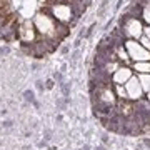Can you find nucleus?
<instances>
[{
  "mask_svg": "<svg viewBox=\"0 0 150 150\" xmlns=\"http://www.w3.org/2000/svg\"><path fill=\"white\" fill-rule=\"evenodd\" d=\"M50 12H52V17L59 23H69L74 12H72V7L69 4H54L50 7Z\"/></svg>",
  "mask_w": 150,
  "mask_h": 150,
  "instance_id": "obj_4",
  "label": "nucleus"
},
{
  "mask_svg": "<svg viewBox=\"0 0 150 150\" xmlns=\"http://www.w3.org/2000/svg\"><path fill=\"white\" fill-rule=\"evenodd\" d=\"M18 37L23 43H35L37 40V30H35V25H33V22L30 20H25L23 23L20 25L18 28Z\"/></svg>",
  "mask_w": 150,
  "mask_h": 150,
  "instance_id": "obj_5",
  "label": "nucleus"
},
{
  "mask_svg": "<svg viewBox=\"0 0 150 150\" xmlns=\"http://www.w3.org/2000/svg\"><path fill=\"white\" fill-rule=\"evenodd\" d=\"M113 92H115V95H117L118 100H129V95H127L125 85H115L113 87Z\"/></svg>",
  "mask_w": 150,
  "mask_h": 150,
  "instance_id": "obj_11",
  "label": "nucleus"
},
{
  "mask_svg": "<svg viewBox=\"0 0 150 150\" xmlns=\"http://www.w3.org/2000/svg\"><path fill=\"white\" fill-rule=\"evenodd\" d=\"M139 43H140V45H142V47L145 48V50H149V52H150V40H149L147 37H145V35H144V37H142V38L139 40Z\"/></svg>",
  "mask_w": 150,
  "mask_h": 150,
  "instance_id": "obj_12",
  "label": "nucleus"
},
{
  "mask_svg": "<svg viewBox=\"0 0 150 150\" xmlns=\"http://www.w3.org/2000/svg\"><path fill=\"white\" fill-rule=\"evenodd\" d=\"M139 82H140V85H142V88H144V92L147 93L150 90V74H140Z\"/></svg>",
  "mask_w": 150,
  "mask_h": 150,
  "instance_id": "obj_10",
  "label": "nucleus"
},
{
  "mask_svg": "<svg viewBox=\"0 0 150 150\" xmlns=\"http://www.w3.org/2000/svg\"><path fill=\"white\" fill-rule=\"evenodd\" d=\"M127 37H130V40H140L144 37V25L137 17H125L123 18V30Z\"/></svg>",
  "mask_w": 150,
  "mask_h": 150,
  "instance_id": "obj_2",
  "label": "nucleus"
},
{
  "mask_svg": "<svg viewBox=\"0 0 150 150\" xmlns=\"http://www.w3.org/2000/svg\"><path fill=\"white\" fill-rule=\"evenodd\" d=\"M134 70L137 74H150V62H134Z\"/></svg>",
  "mask_w": 150,
  "mask_h": 150,
  "instance_id": "obj_8",
  "label": "nucleus"
},
{
  "mask_svg": "<svg viewBox=\"0 0 150 150\" xmlns=\"http://www.w3.org/2000/svg\"><path fill=\"white\" fill-rule=\"evenodd\" d=\"M125 48L129 52V57L134 62H150V52L145 50L137 40H127L125 42Z\"/></svg>",
  "mask_w": 150,
  "mask_h": 150,
  "instance_id": "obj_3",
  "label": "nucleus"
},
{
  "mask_svg": "<svg viewBox=\"0 0 150 150\" xmlns=\"http://www.w3.org/2000/svg\"><path fill=\"white\" fill-rule=\"evenodd\" d=\"M144 35L150 40V25H147V27H144Z\"/></svg>",
  "mask_w": 150,
  "mask_h": 150,
  "instance_id": "obj_14",
  "label": "nucleus"
},
{
  "mask_svg": "<svg viewBox=\"0 0 150 150\" xmlns=\"http://www.w3.org/2000/svg\"><path fill=\"white\" fill-rule=\"evenodd\" d=\"M147 100H149V103H150V90L147 92Z\"/></svg>",
  "mask_w": 150,
  "mask_h": 150,
  "instance_id": "obj_15",
  "label": "nucleus"
},
{
  "mask_svg": "<svg viewBox=\"0 0 150 150\" xmlns=\"http://www.w3.org/2000/svg\"><path fill=\"white\" fill-rule=\"evenodd\" d=\"M132 77H134L132 69H129V67H125V65H123V67H120V69L112 75V82L115 83V85H125Z\"/></svg>",
  "mask_w": 150,
  "mask_h": 150,
  "instance_id": "obj_7",
  "label": "nucleus"
},
{
  "mask_svg": "<svg viewBox=\"0 0 150 150\" xmlns=\"http://www.w3.org/2000/svg\"><path fill=\"white\" fill-rule=\"evenodd\" d=\"M142 17H144V20L147 22L150 25V7L149 5H145V8H144V13H142Z\"/></svg>",
  "mask_w": 150,
  "mask_h": 150,
  "instance_id": "obj_13",
  "label": "nucleus"
},
{
  "mask_svg": "<svg viewBox=\"0 0 150 150\" xmlns=\"http://www.w3.org/2000/svg\"><path fill=\"white\" fill-rule=\"evenodd\" d=\"M125 90H127V95H129V100H132V102H137V100H140L142 97H144V88H142V85H140L139 82V77H132L127 83H125Z\"/></svg>",
  "mask_w": 150,
  "mask_h": 150,
  "instance_id": "obj_6",
  "label": "nucleus"
},
{
  "mask_svg": "<svg viewBox=\"0 0 150 150\" xmlns=\"http://www.w3.org/2000/svg\"><path fill=\"white\" fill-rule=\"evenodd\" d=\"M33 25H35V30L42 38L48 40V42H55V40H60L64 37L65 32H60V30H65L62 27V23L55 20L52 15L48 13H37L35 18H33Z\"/></svg>",
  "mask_w": 150,
  "mask_h": 150,
  "instance_id": "obj_1",
  "label": "nucleus"
},
{
  "mask_svg": "<svg viewBox=\"0 0 150 150\" xmlns=\"http://www.w3.org/2000/svg\"><path fill=\"white\" fill-rule=\"evenodd\" d=\"M117 59H118V62H123V64H127L130 60L129 52H127V48L123 47V45H118L117 47Z\"/></svg>",
  "mask_w": 150,
  "mask_h": 150,
  "instance_id": "obj_9",
  "label": "nucleus"
}]
</instances>
